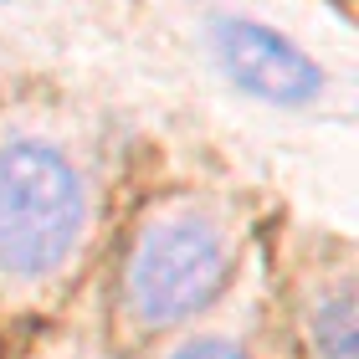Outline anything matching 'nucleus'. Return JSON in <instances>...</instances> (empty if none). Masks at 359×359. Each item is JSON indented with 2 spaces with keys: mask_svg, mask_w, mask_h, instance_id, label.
<instances>
[{
  "mask_svg": "<svg viewBox=\"0 0 359 359\" xmlns=\"http://www.w3.org/2000/svg\"><path fill=\"white\" fill-rule=\"evenodd\" d=\"M88 195L77 170L46 144L0 149V272L41 277L77 247Z\"/></svg>",
  "mask_w": 359,
  "mask_h": 359,
  "instance_id": "f257e3e1",
  "label": "nucleus"
},
{
  "mask_svg": "<svg viewBox=\"0 0 359 359\" xmlns=\"http://www.w3.org/2000/svg\"><path fill=\"white\" fill-rule=\"evenodd\" d=\"M226 287V241L195 216H170L128 257V308L144 323H180Z\"/></svg>",
  "mask_w": 359,
  "mask_h": 359,
  "instance_id": "f03ea898",
  "label": "nucleus"
},
{
  "mask_svg": "<svg viewBox=\"0 0 359 359\" xmlns=\"http://www.w3.org/2000/svg\"><path fill=\"white\" fill-rule=\"evenodd\" d=\"M210 46H216V62L226 67V77L257 97H267V103L298 108V103H313L323 93L318 62L257 21H216Z\"/></svg>",
  "mask_w": 359,
  "mask_h": 359,
  "instance_id": "7ed1b4c3",
  "label": "nucleus"
},
{
  "mask_svg": "<svg viewBox=\"0 0 359 359\" xmlns=\"http://www.w3.org/2000/svg\"><path fill=\"white\" fill-rule=\"evenodd\" d=\"M175 359H247L236 344H221V339H201V344H190V349H180Z\"/></svg>",
  "mask_w": 359,
  "mask_h": 359,
  "instance_id": "20e7f679",
  "label": "nucleus"
}]
</instances>
